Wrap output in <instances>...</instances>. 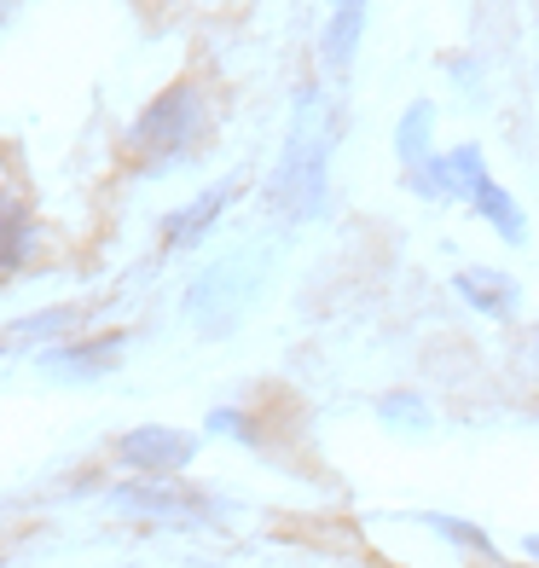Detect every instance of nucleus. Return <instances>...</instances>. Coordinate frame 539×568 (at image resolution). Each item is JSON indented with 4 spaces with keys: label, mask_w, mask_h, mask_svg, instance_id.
<instances>
[{
    "label": "nucleus",
    "mask_w": 539,
    "mask_h": 568,
    "mask_svg": "<svg viewBox=\"0 0 539 568\" xmlns=\"http://www.w3.org/2000/svg\"><path fill=\"white\" fill-rule=\"evenodd\" d=\"M366 36V0H330V30H325V64L348 70L354 47Z\"/></svg>",
    "instance_id": "nucleus-6"
},
{
    "label": "nucleus",
    "mask_w": 539,
    "mask_h": 568,
    "mask_svg": "<svg viewBox=\"0 0 539 568\" xmlns=\"http://www.w3.org/2000/svg\"><path fill=\"white\" fill-rule=\"evenodd\" d=\"M458 296H465L470 307H481V314H494V320H510V314H517V302H522L517 278L494 273V267H465V273H458Z\"/></svg>",
    "instance_id": "nucleus-4"
},
{
    "label": "nucleus",
    "mask_w": 539,
    "mask_h": 568,
    "mask_svg": "<svg viewBox=\"0 0 539 568\" xmlns=\"http://www.w3.org/2000/svg\"><path fill=\"white\" fill-rule=\"evenodd\" d=\"M122 458H134L140 470H174V464L192 458V442L186 435H169V429H140L122 442Z\"/></svg>",
    "instance_id": "nucleus-7"
},
{
    "label": "nucleus",
    "mask_w": 539,
    "mask_h": 568,
    "mask_svg": "<svg viewBox=\"0 0 539 568\" xmlns=\"http://www.w3.org/2000/svg\"><path fill=\"white\" fill-rule=\"evenodd\" d=\"M435 528H441V534H452L458 546H476V551H487V539H481L476 528H465V523H447V516H441V523H435Z\"/></svg>",
    "instance_id": "nucleus-10"
},
{
    "label": "nucleus",
    "mask_w": 539,
    "mask_h": 568,
    "mask_svg": "<svg viewBox=\"0 0 539 568\" xmlns=\"http://www.w3.org/2000/svg\"><path fill=\"white\" fill-rule=\"evenodd\" d=\"M30 255H35V221H30V210H23L12 192H0V278L23 273Z\"/></svg>",
    "instance_id": "nucleus-3"
},
{
    "label": "nucleus",
    "mask_w": 539,
    "mask_h": 568,
    "mask_svg": "<svg viewBox=\"0 0 539 568\" xmlns=\"http://www.w3.org/2000/svg\"><path fill=\"white\" fill-rule=\"evenodd\" d=\"M429 128H435V111H429L424 99H418V105L400 116V128H395V151H400V169H406V174H418V169L435 158V145H429Z\"/></svg>",
    "instance_id": "nucleus-8"
},
{
    "label": "nucleus",
    "mask_w": 539,
    "mask_h": 568,
    "mask_svg": "<svg viewBox=\"0 0 539 568\" xmlns=\"http://www.w3.org/2000/svg\"><path fill=\"white\" fill-rule=\"evenodd\" d=\"M465 197L476 203L481 221H494V232H499L505 244H522V239H528V221H522V210H517V197H510L494 174H476Z\"/></svg>",
    "instance_id": "nucleus-5"
},
{
    "label": "nucleus",
    "mask_w": 539,
    "mask_h": 568,
    "mask_svg": "<svg viewBox=\"0 0 539 568\" xmlns=\"http://www.w3.org/2000/svg\"><path fill=\"white\" fill-rule=\"evenodd\" d=\"M0 18H7V0H0Z\"/></svg>",
    "instance_id": "nucleus-12"
},
{
    "label": "nucleus",
    "mask_w": 539,
    "mask_h": 568,
    "mask_svg": "<svg viewBox=\"0 0 539 568\" xmlns=\"http://www.w3.org/2000/svg\"><path fill=\"white\" fill-rule=\"evenodd\" d=\"M325 158H330V134L319 128V93H302L296 128H291V151L278 169V203L291 215H314L325 197Z\"/></svg>",
    "instance_id": "nucleus-2"
},
{
    "label": "nucleus",
    "mask_w": 539,
    "mask_h": 568,
    "mask_svg": "<svg viewBox=\"0 0 539 568\" xmlns=\"http://www.w3.org/2000/svg\"><path fill=\"white\" fill-rule=\"evenodd\" d=\"M210 128H215L210 93L197 82H174L134 116V128H128V163L134 169H174V163L197 158L203 140H210Z\"/></svg>",
    "instance_id": "nucleus-1"
},
{
    "label": "nucleus",
    "mask_w": 539,
    "mask_h": 568,
    "mask_svg": "<svg viewBox=\"0 0 539 568\" xmlns=\"http://www.w3.org/2000/svg\"><path fill=\"white\" fill-rule=\"evenodd\" d=\"M226 203H233V186H215V192H203L197 203H186L180 215H169V221H163V239H169V244H192L197 232H203V226H210V221L226 210Z\"/></svg>",
    "instance_id": "nucleus-9"
},
{
    "label": "nucleus",
    "mask_w": 539,
    "mask_h": 568,
    "mask_svg": "<svg viewBox=\"0 0 539 568\" xmlns=\"http://www.w3.org/2000/svg\"><path fill=\"white\" fill-rule=\"evenodd\" d=\"M528 557H539V534H533V539H528Z\"/></svg>",
    "instance_id": "nucleus-11"
}]
</instances>
